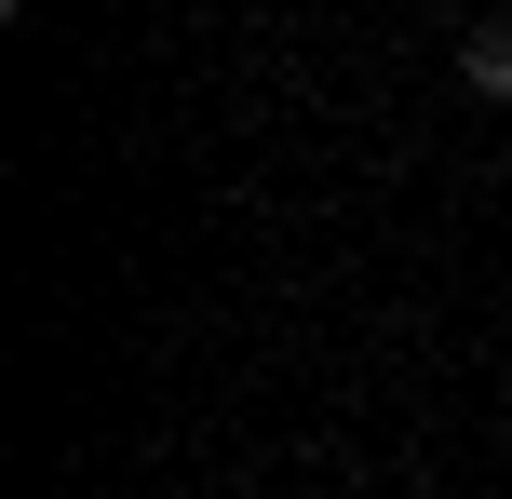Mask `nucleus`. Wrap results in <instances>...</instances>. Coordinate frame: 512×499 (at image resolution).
I'll return each mask as SVG.
<instances>
[{"instance_id":"nucleus-1","label":"nucleus","mask_w":512,"mask_h":499,"mask_svg":"<svg viewBox=\"0 0 512 499\" xmlns=\"http://www.w3.org/2000/svg\"><path fill=\"white\" fill-rule=\"evenodd\" d=\"M459 81H472V95H512V14H486L459 41Z\"/></svg>"}]
</instances>
